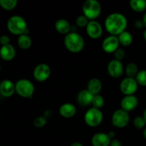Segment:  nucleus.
Instances as JSON below:
<instances>
[{
	"label": "nucleus",
	"mask_w": 146,
	"mask_h": 146,
	"mask_svg": "<svg viewBox=\"0 0 146 146\" xmlns=\"http://www.w3.org/2000/svg\"><path fill=\"white\" fill-rule=\"evenodd\" d=\"M105 29L110 35L118 36L126 31L128 20L126 17L119 12H113L107 16L104 22Z\"/></svg>",
	"instance_id": "nucleus-1"
},
{
	"label": "nucleus",
	"mask_w": 146,
	"mask_h": 146,
	"mask_svg": "<svg viewBox=\"0 0 146 146\" xmlns=\"http://www.w3.org/2000/svg\"><path fill=\"white\" fill-rule=\"evenodd\" d=\"M64 46L68 51L74 54L81 52L85 46V41L81 34L71 31L65 36Z\"/></svg>",
	"instance_id": "nucleus-2"
},
{
	"label": "nucleus",
	"mask_w": 146,
	"mask_h": 146,
	"mask_svg": "<svg viewBox=\"0 0 146 146\" xmlns=\"http://www.w3.org/2000/svg\"><path fill=\"white\" fill-rule=\"evenodd\" d=\"M7 27L10 33L17 36L24 34L28 29L27 21L24 17L19 15H14L10 17L7 21Z\"/></svg>",
	"instance_id": "nucleus-3"
},
{
	"label": "nucleus",
	"mask_w": 146,
	"mask_h": 146,
	"mask_svg": "<svg viewBox=\"0 0 146 146\" xmlns=\"http://www.w3.org/2000/svg\"><path fill=\"white\" fill-rule=\"evenodd\" d=\"M101 4L97 0H86L82 6L83 14L90 21L96 19L101 15Z\"/></svg>",
	"instance_id": "nucleus-4"
},
{
	"label": "nucleus",
	"mask_w": 146,
	"mask_h": 146,
	"mask_svg": "<svg viewBox=\"0 0 146 146\" xmlns=\"http://www.w3.org/2000/svg\"><path fill=\"white\" fill-rule=\"evenodd\" d=\"M104 120V114L101 109L91 107L84 115V122L91 128H96L101 124Z\"/></svg>",
	"instance_id": "nucleus-5"
},
{
	"label": "nucleus",
	"mask_w": 146,
	"mask_h": 146,
	"mask_svg": "<svg viewBox=\"0 0 146 146\" xmlns=\"http://www.w3.org/2000/svg\"><path fill=\"white\" fill-rule=\"evenodd\" d=\"M34 86L31 81L27 78L18 80L15 84L16 93L22 98H31L34 93Z\"/></svg>",
	"instance_id": "nucleus-6"
},
{
	"label": "nucleus",
	"mask_w": 146,
	"mask_h": 146,
	"mask_svg": "<svg viewBox=\"0 0 146 146\" xmlns=\"http://www.w3.org/2000/svg\"><path fill=\"white\" fill-rule=\"evenodd\" d=\"M130 122L129 113L121 108L115 110L111 116V123L117 128H123L128 125Z\"/></svg>",
	"instance_id": "nucleus-7"
},
{
	"label": "nucleus",
	"mask_w": 146,
	"mask_h": 146,
	"mask_svg": "<svg viewBox=\"0 0 146 146\" xmlns=\"http://www.w3.org/2000/svg\"><path fill=\"white\" fill-rule=\"evenodd\" d=\"M51 74V70L49 66L45 63H41L34 68L33 76L36 81L38 82H44L49 78Z\"/></svg>",
	"instance_id": "nucleus-8"
},
{
	"label": "nucleus",
	"mask_w": 146,
	"mask_h": 146,
	"mask_svg": "<svg viewBox=\"0 0 146 146\" xmlns=\"http://www.w3.org/2000/svg\"><path fill=\"white\" fill-rule=\"evenodd\" d=\"M138 88V84L135 78H123L120 84V90L125 96L134 95Z\"/></svg>",
	"instance_id": "nucleus-9"
},
{
	"label": "nucleus",
	"mask_w": 146,
	"mask_h": 146,
	"mask_svg": "<svg viewBox=\"0 0 146 146\" xmlns=\"http://www.w3.org/2000/svg\"><path fill=\"white\" fill-rule=\"evenodd\" d=\"M107 71L110 76L113 78H118L123 76L125 68L121 61L113 59L108 64Z\"/></svg>",
	"instance_id": "nucleus-10"
},
{
	"label": "nucleus",
	"mask_w": 146,
	"mask_h": 146,
	"mask_svg": "<svg viewBox=\"0 0 146 146\" xmlns=\"http://www.w3.org/2000/svg\"><path fill=\"white\" fill-rule=\"evenodd\" d=\"M119 41L118 36L109 35L106 37L102 42V48L107 54H113L119 48Z\"/></svg>",
	"instance_id": "nucleus-11"
},
{
	"label": "nucleus",
	"mask_w": 146,
	"mask_h": 146,
	"mask_svg": "<svg viewBox=\"0 0 146 146\" xmlns=\"http://www.w3.org/2000/svg\"><path fill=\"white\" fill-rule=\"evenodd\" d=\"M86 31L87 35L93 39L99 38L103 34L102 26L96 20L90 21L86 27Z\"/></svg>",
	"instance_id": "nucleus-12"
},
{
	"label": "nucleus",
	"mask_w": 146,
	"mask_h": 146,
	"mask_svg": "<svg viewBox=\"0 0 146 146\" xmlns=\"http://www.w3.org/2000/svg\"><path fill=\"white\" fill-rule=\"evenodd\" d=\"M138 99L135 95L125 96L121 101V108L123 111L129 113L137 108Z\"/></svg>",
	"instance_id": "nucleus-13"
},
{
	"label": "nucleus",
	"mask_w": 146,
	"mask_h": 146,
	"mask_svg": "<svg viewBox=\"0 0 146 146\" xmlns=\"http://www.w3.org/2000/svg\"><path fill=\"white\" fill-rule=\"evenodd\" d=\"M15 92V84L11 80L4 79L0 83V94L2 96L6 98L11 97Z\"/></svg>",
	"instance_id": "nucleus-14"
},
{
	"label": "nucleus",
	"mask_w": 146,
	"mask_h": 146,
	"mask_svg": "<svg viewBox=\"0 0 146 146\" xmlns=\"http://www.w3.org/2000/svg\"><path fill=\"white\" fill-rule=\"evenodd\" d=\"M111 139L106 133H96L91 138L93 146H109Z\"/></svg>",
	"instance_id": "nucleus-15"
},
{
	"label": "nucleus",
	"mask_w": 146,
	"mask_h": 146,
	"mask_svg": "<svg viewBox=\"0 0 146 146\" xmlns=\"http://www.w3.org/2000/svg\"><path fill=\"white\" fill-rule=\"evenodd\" d=\"M76 107L71 103H65L60 106L58 112L61 116L65 118H71L76 114Z\"/></svg>",
	"instance_id": "nucleus-16"
},
{
	"label": "nucleus",
	"mask_w": 146,
	"mask_h": 146,
	"mask_svg": "<svg viewBox=\"0 0 146 146\" xmlns=\"http://www.w3.org/2000/svg\"><path fill=\"white\" fill-rule=\"evenodd\" d=\"M16 56V49L11 44L1 46L0 48V57L4 61H9L14 59Z\"/></svg>",
	"instance_id": "nucleus-17"
},
{
	"label": "nucleus",
	"mask_w": 146,
	"mask_h": 146,
	"mask_svg": "<svg viewBox=\"0 0 146 146\" xmlns=\"http://www.w3.org/2000/svg\"><path fill=\"white\" fill-rule=\"evenodd\" d=\"M94 95L87 89H83L80 91L77 96V101L81 106H88L92 103Z\"/></svg>",
	"instance_id": "nucleus-18"
},
{
	"label": "nucleus",
	"mask_w": 146,
	"mask_h": 146,
	"mask_svg": "<svg viewBox=\"0 0 146 146\" xmlns=\"http://www.w3.org/2000/svg\"><path fill=\"white\" fill-rule=\"evenodd\" d=\"M103 84L98 78H92L88 81L86 89L94 96L98 95L102 90Z\"/></svg>",
	"instance_id": "nucleus-19"
},
{
	"label": "nucleus",
	"mask_w": 146,
	"mask_h": 146,
	"mask_svg": "<svg viewBox=\"0 0 146 146\" xmlns=\"http://www.w3.org/2000/svg\"><path fill=\"white\" fill-rule=\"evenodd\" d=\"M54 28L56 30L57 32L61 34H64L66 36L68 33L71 32V27L68 20L65 19H59L55 22Z\"/></svg>",
	"instance_id": "nucleus-20"
},
{
	"label": "nucleus",
	"mask_w": 146,
	"mask_h": 146,
	"mask_svg": "<svg viewBox=\"0 0 146 146\" xmlns=\"http://www.w3.org/2000/svg\"><path fill=\"white\" fill-rule=\"evenodd\" d=\"M17 44L20 48L27 50L32 45V40L31 37L27 34H22V35L19 36L18 39H17Z\"/></svg>",
	"instance_id": "nucleus-21"
},
{
	"label": "nucleus",
	"mask_w": 146,
	"mask_h": 146,
	"mask_svg": "<svg viewBox=\"0 0 146 146\" xmlns=\"http://www.w3.org/2000/svg\"><path fill=\"white\" fill-rule=\"evenodd\" d=\"M129 5L135 12L141 13L146 10L145 0H131L129 2Z\"/></svg>",
	"instance_id": "nucleus-22"
},
{
	"label": "nucleus",
	"mask_w": 146,
	"mask_h": 146,
	"mask_svg": "<svg viewBox=\"0 0 146 146\" xmlns=\"http://www.w3.org/2000/svg\"><path fill=\"white\" fill-rule=\"evenodd\" d=\"M118 38L119 44L123 46H129L133 43V40L131 33L128 31H125L121 33L120 35L118 36Z\"/></svg>",
	"instance_id": "nucleus-23"
},
{
	"label": "nucleus",
	"mask_w": 146,
	"mask_h": 146,
	"mask_svg": "<svg viewBox=\"0 0 146 146\" xmlns=\"http://www.w3.org/2000/svg\"><path fill=\"white\" fill-rule=\"evenodd\" d=\"M125 72L127 77L135 78V77H136L138 73L139 72L138 66H137L136 64H135V63L133 62L129 63V64L126 66V67H125Z\"/></svg>",
	"instance_id": "nucleus-24"
},
{
	"label": "nucleus",
	"mask_w": 146,
	"mask_h": 146,
	"mask_svg": "<svg viewBox=\"0 0 146 146\" xmlns=\"http://www.w3.org/2000/svg\"><path fill=\"white\" fill-rule=\"evenodd\" d=\"M18 1L17 0H0V6L4 9L10 11L17 7Z\"/></svg>",
	"instance_id": "nucleus-25"
},
{
	"label": "nucleus",
	"mask_w": 146,
	"mask_h": 146,
	"mask_svg": "<svg viewBox=\"0 0 146 146\" xmlns=\"http://www.w3.org/2000/svg\"><path fill=\"white\" fill-rule=\"evenodd\" d=\"M104 104H105V100H104V98L102 96L100 95V94L94 96L92 103H91V105L93 106L94 108L101 109L104 106Z\"/></svg>",
	"instance_id": "nucleus-26"
},
{
	"label": "nucleus",
	"mask_w": 146,
	"mask_h": 146,
	"mask_svg": "<svg viewBox=\"0 0 146 146\" xmlns=\"http://www.w3.org/2000/svg\"><path fill=\"white\" fill-rule=\"evenodd\" d=\"M135 78L138 83V86H146V70L143 69L139 71Z\"/></svg>",
	"instance_id": "nucleus-27"
},
{
	"label": "nucleus",
	"mask_w": 146,
	"mask_h": 146,
	"mask_svg": "<svg viewBox=\"0 0 146 146\" xmlns=\"http://www.w3.org/2000/svg\"><path fill=\"white\" fill-rule=\"evenodd\" d=\"M89 21L90 20L86 17H85L84 14H82V15H80L77 17L76 19V24L78 27L84 28V27H86Z\"/></svg>",
	"instance_id": "nucleus-28"
},
{
	"label": "nucleus",
	"mask_w": 146,
	"mask_h": 146,
	"mask_svg": "<svg viewBox=\"0 0 146 146\" xmlns=\"http://www.w3.org/2000/svg\"><path fill=\"white\" fill-rule=\"evenodd\" d=\"M33 123H34V125L36 128H43V127H44L47 124V119L44 116V115H43V116L36 117V118L34 120Z\"/></svg>",
	"instance_id": "nucleus-29"
},
{
	"label": "nucleus",
	"mask_w": 146,
	"mask_h": 146,
	"mask_svg": "<svg viewBox=\"0 0 146 146\" xmlns=\"http://www.w3.org/2000/svg\"><path fill=\"white\" fill-rule=\"evenodd\" d=\"M134 127H135L138 129H142V128H145L146 123L145 122V120L143 118V116H137L135 117L133 121Z\"/></svg>",
	"instance_id": "nucleus-30"
},
{
	"label": "nucleus",
	"mask_w": 146,
	"mask_h": 146,
	"mask_svg": "<svg viewBox=\"0 0 146 146\" xmlns=\"http://www.w3.org/2000/svg\"><path fill=\"white\" fill-rule=\"evenodd\" d=\"M114 59L118 60V61H122L125 56V51L123 48H118L115 52L113 53Z\"/></svg>",
	"instance_id": "nucleus-31"
},
{
	"label": "nucleus",
	"mask_w": 146,
	"mask_h": 146,
	"mask_svg": "<svg viewBox=\"0 0 146 146\" xmlns=\"http://www.w3.org/2000/svg\"><path fill=\"white\" fill-rule=\"evenodd\" d=\"M0 44L1 46H5L10 44V38L7 35H2L0 36Z\"/></svg>",
	"instance_id": "nucleus-32"
},
{
	"label": "nucleus",
	"mask_w": 146,
	"mask_h": 146,
	"mask_svg": "<svg viewBox=\"0 0 146 146\" xmlns=\"http://www.w3.org/2000/svg\"><path fill=\"white\" fill-rule=\"evenodd\" d=\"M134 27L136 29H143V27H145V26H144L143 20L138 19L136 20V21H135V22H134Z\"/></svg>",
	"instance_id": "nucleus-33"
},
{
	"label": "nucleus",
	"mask_w": 146,
	"mask_h": 146,
	"mask_svg": "<svg viewBox=\"0 0 146 146\" xmlns=\"http://www.w3.org/2000/svg\"><path fill=\"white\" fill-rule=\"evenodd\" d=\"M109 146H123V144L121 143V142L119 140L114 138V139L111 140Z\"/></svg>",
	"instance_id": "nucleus-34"
},
{
	"label": "nucleus",
	"mask_w": 146,
	"mask_h": 146,
	"mask_svg": "<svg viewBox=\"0 0 146 146\" xmlns=\"http://www.w3.org/2000/svg\"><path fill=\"white\" fill-rule=\"evenodd\" d=\"M52 114H53L52 111H51L50 110H47V111H46L45 112H44V116L45 117L46 119H48V118H51V117L52 116Z\"/></svg>",
	"instance_id": "nucleus-35"
},
{
	"label": "nucleus",
	"mask_w": 146,
	"mask_h": 146,
	"mask_svg": "<svg viewBox=\"0 0 146 146\" xmlns=\"http://www.w3.org/2000/svg\"><path fill=\"white\" fill-rule=\"evenodd\" d=\"M108 135L111 140L114 139V138H115V133L113 132V131H110V132H108Z\"/></svg>",
	"instance_id": "nucleus-36"
},
{
	"label": "nucleus",
	"mask_w": 146,
	"mask_h": 146,
	"mask_svg": "<svg viewBox=\"0 0 146 146\" xmlns=\"http://www.w3.org/2000/svg\"><path fill=\"white\" fill-rule=\"evenodd\" d=\"M71 146H84V145L80 142H74L71 144Z\"/></svg>",
	"instance_id": "nucleus-37"
},
{
	"label": "nucleus",
	"mask_w": 146,
	"mask_h": 146,
	"mask_svg": "<svg viewBox=\"0 0 146 146\" xmlns=\"http://www.w3.org/2000/svg\"><path fill=\"white\" fill-rule=\"evenodd\" d=\"M143 24H144V26H145V27L146 28V11L145 12V14H144L143 15Z\"/></svg>",
	"instance_id": "nucleus-38"
},
{
	"label": "nucleus",
	"mask_w": 146,
	"mask_h": 146,
	"mask_svg": "<svg viewBox=\"0 0 146 146\" xmlns=\"http://www.w3.org/2000/svg\"><path fill=\"white\" fill-rule=\"evenodd\" d=\"M143 118H144V120H145V122L146 123V108L145 110H144V111H143Z\"/></svg>",
	"instance_id": "nucleus-39"
},
{
	"label": "nucleus",
	"mask_w": 146,
	"mask_h": 146,
	"mask_svg": "<svg viewBox=\"0 0 146 146\" xmlns=\"http://www.w3.org/2000/svg\"><path fill=\"white\" fill-rule=\"evenodd\" d=\"M143 135L144 138H145V139L146 140V126H145V128H144L143 132Z\"/></svg>",
	"instance_id": "nucleus-40"
},
{
	"label": "nucleus",
	"mask_w": 146,
	"mask_h": 146,
	"mask_svg": "<svg viewBox=\"0 0 146 146\" xmlns=\"http://www.w3.org/2000/svg\"><path fill=\"white\" fill-rule=\"evenodd\" d=\"M143 36L144 40L146 41V29L144 30L143 31Z\"/></svg>",
	"instance_id": "nucleus-41"
},
{
	"label": "nucleus",
	"mask_w": 146,
	"mask_h": 146,
	"mask_svg": "<svg viewBox=\"0 0 146 146\" xmlns=\"http://www.w3.org/2000/svg\"><path fill=\"white\" fill-rule=\"evenodd\" d=\"M0 71H1V66H0Z\"/></svg>",
	"instance_id": "nucleus-42"
}]
</instances>
